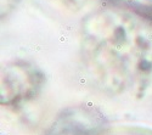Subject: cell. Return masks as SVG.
<instances>
[{
  "instance_id": "obj_1",
  "label": "cell",
  "mask_w": 152,
  "mask_h": 135,
  "mask_svg": "<svg viewBox=\"0 0 152 135\" xmlns=\"http://www.w3.org/2000/svg\"><path fill=\"white\" fill-rule=\"evenodd\" d=\"M90 115H73L65 116L53 126L50 135H95L97 126L90 122Z\"/></svg>"
}]
</instances>
